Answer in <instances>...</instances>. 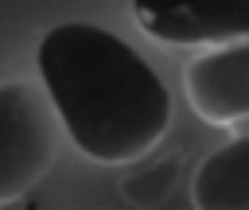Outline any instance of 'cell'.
Returning <instances> with one entry per match:
<instances>
[{
  "label": "cell",
  "instance_id": "1",
  "mask_svg": "<svg viewBox=\"0 0 249 210\" xmlns=\"http://www.w3.org/2000/svg\"><path fill=\"white\" fill-rule=\"evenodd\" d=\"M35 70L70 144L101 167L140 163L171 128L167 82L109 27H51L35 51Z\"/></svg>",
  "mask_w": 249,
  "mask_h": 210
},
{
  "label": "cell",
  "instance_id": "4",
  "mask_svg": "<svg viewBox=\"0 0 249 210\" xmlns=\"http://www.w3.org/2000/svg\"><path fill=\"white\" fill-rule=\"evenodd\" d=\"M183 93L206 124L249 121V39L198 51L183 66Z\"/></svg>",
  "mask_w": 249,
  "mask_h": 210
},
{
  "label": "cell",
  "instance_id": "2",
  "mask_svg": "<svg viewBox=\"0 0 249 210\" xmlns=\"http://www.w3.org/2000/svg\"><path fill=\"white\" fill-rule=\"evenodd\" d=\"M62 121L43 82H0V206L23 198L54 163Z\"/></svg>",
  "mask_w": 249,
  "mask_h": 210
},
{
  "label": "cell",
  "instance_id": "3",
  "mask_svg": "<svg viewBox=\"0 0 249 210\" xmlns=\"http://www.w3.org/2000/svg\"><path fill=\"white\" fill-rule=\"evenodd\" d=\"M136 27L163 47H222L249 39V0H132Z\"/></svg>",
  "mask_w": 249,
  "mask_h": 210
},
{
  "label": "cell",
  "instance_id": "5",
  "mask_svg": "<svg viewBox=\"0 0 249 210\" xmlns=\"http://www.w3.org/2000/svg\"><path fill=\"white\" fill-rule=\"evenodd\" d=\"M191 202L198 210H249V136H233L198 163Z\"/></svg>",
  "mask_w": 249,
  "mask_h": 210
}]
</instances>
